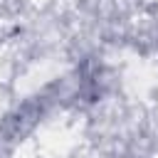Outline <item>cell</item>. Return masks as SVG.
I'll use <instances>...</instances> for the list:
<instances>
[{
  "label": "cell",
  "mask_w": 158,
  "mask_h": 158,
  "mask_svg": "<svg viewBox=\"0 0 158 158\" xmlns=\"http://www.w3.org/2000/svg\"><path fill=\"white\" fill-rule=\"evenodd\" d=\"M22 151V143L0 123V158H17Z\"/></svg>",
  "instance_id": "obj_3"
},
{
  "label": "cell",
  "mask_w": 158,
  "mask_h": 158,
  "mask_svg": "<svg viewBox=\"0 0 158 158\" xmlns=\"http://www.w3.org/2000/svg\"><path fill=\"white\" fill-rule=\"evenodd\" d=\"M17 17H20L17 12H12L5 5H0V49L10 42V37L15 32V25H17Z\"/></svg>",
  "instance_id": "obj_2"
},
{
  "label": "cell",
  "mask_w": 158,
  "mask_h": 158,
  "mask_svg": "<svg viewBox=\"0 0 158 158\" xmlns=\"http://www.w3.org/2000/svg\"><path fill=\"white\" fill-rule=\"evenodd\" d=\"M77 126L86 158H158V114L153 101L114 96L89 109Z\"/></svg>",
  "instance_id": "obj_1"
}]
</instances>
